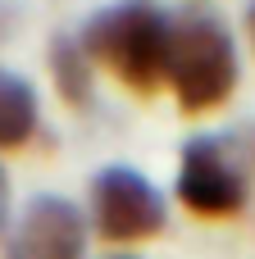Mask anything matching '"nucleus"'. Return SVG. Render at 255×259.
<instances>
[{
  "instance_id": "6e6552de",
  "label": "nucleus",
  "mask_w": 255,
  "mask_h": 259,
  "mask_svg": "<svg viewBox=\"0 0 255 259\" xmlns=\"http://www.w3.org/2000/svg\"><path fill=\"white\" fill-rule=\"evenodd\" d=\"M9 205H14V196H9V173H5V164H0V232L9 228Z\"/></svg>"
},
{
  "instance_id": "7ed1b4c3",
  "label": "nucleus",
  "mask_w": 255,
  "mask_h": 259,
  "mask_svg": "<svg viewBox=\"0 0 255 259\" xmlns=\"http://www.w3.org/2000/svg\"><path fill=\"white\" fill-rule=\"evenodd\" d=\"M178 200L196 219H233L251 200V164L224 132L192 137L178 164Z\"/></svg>"
},
{
  "instance_id": "f03ea898",
  "label": "nucleus",
  "mask_w": 255,
  "mask_h": 259,
  "mask_svg": "<svg viewBox=\"0 0 255 259\" xmlns=\"http://www.w3.org/2000/svg\"><path fill=\"white\" fill-rule=\"evenodd\" d=\"M164 82L183 114L219 109L237 87V41L210 9H178L169 23V64Z\"/></svg>"
},
{
  "instance_id": "f257e3e1",
  "label": "nucleus",
  "mask_w": 255,
  "mask_h": 259,
  "mask_svg": "<svg viewBox=\"0 0 255 259\" xmlns=\"http://www.w3.org/2000/svg\"><path fill=\"white\" fill-rule=\"evenodd\" d=\"M169 23L173 14L155 0H114L82 27V50L91 64L110 68L128 91L155 96L169 64Z\"/></svg>"
},
{
  "instance_id": "1a4fd4ad",
  "label": "nucleus",
  "mask_w": 255,
  "mask_h": 259,
  "mask_svg": "<svg viewBox=\"0 0 255 259\" xmlns=\"http://www.w3.org/2000/svg\"><path fill=\"white\" fill-rule=\"evenodd\" d=\"M14 18H18V5L14 0H0V41L14 32Z\"/></svg>"
},
{
  "instance_id": "39448f33",
  "label": "nucleus",
  "mask_w": 255,
  "mask_h": 259,
  "mask_svg": "<svg viewBox=\"0 0 255 259\" xmlns=\"http://www.w3.org/2000/svg\"><path fill=\"white\" fill-rule=\"evenodd\" d=\"M82 255H87V219L64 196H32L5 241V259H82Z\"/></svg>"
},
{
  "instance_id": "20e7f679",
  "label": "nucleus",
  "mask_w": 255,
  "mask_h": 259,
  "mask_svg": "<svg viewBox=\"0 0 255 259\" xmlns=\"http://www.w3.org/2000/svg\"><path fill=\"white\" fill-rule=\"evenodd\" d=\"M169 205L155 182H146L137 168L110 164L91 178V228L110 246H137L164 232Z\"/></svg>"
},
{
  "instance_id": "9d476101",
  "label": "nucleus",
  "mask_w": 255,
  "mask_h": 259,
  "mask_svg": "<svg viewBox=\"0 0 255 259\" xmlns=\"http://www.w3.org/2000/svg\"><path fill=\"white\" fill-rule=\"evenodd\" d=\"M246 27H251V46H255V5H251V14H246Z\"/></svg>"
},
{
  "instance_id": "0eeeda50",
  "label": "nucleus",
  "mask_w": 255,
  "mask_h": 259,
  "mask_svg": "<svg viewBox=\"0 0 255 259\" xmlns=\"http://www.w3.org/2000/svg\"><path fill=\"white\" fill-rule=\"evenodd\" d=\"M50 77H55V91L68 100V105H87L91 100V82H96V64L87 59L82 41L78 36H55L50 41Z\"/></svg>"
},
{
  "instance_id": "423d86ee",
  "label": "nucleus",
  "mask_w": 255,
  "mask_h": 259,
  "mask_svg": "<svg viewBox=\"0 0 255 259\" xmlns=\"http://www.w3.org/2000/svg\"><path fill=\"white\" fill-rule=\"evenodd\" d=\"M41 123V100H37V87L23 77V73H9L0 68V150H18L32 141Z\"/></svg>"
},
{
  "instance_id": "9b49d317",
  "label": "nucleus",
  "mask_w": 255,
  "mask_h": 259,
  "mask_svg": "<svg viewBox=\"0 0 255 259\" xmlns=\"http://www.w3.org/2000/svg\"><path fill=\"white\" fill-rule=\"evenodd\" d=\"M114 259H137V255H114Z\"/></svg>"
}]
</instances>
